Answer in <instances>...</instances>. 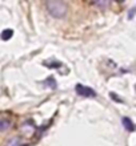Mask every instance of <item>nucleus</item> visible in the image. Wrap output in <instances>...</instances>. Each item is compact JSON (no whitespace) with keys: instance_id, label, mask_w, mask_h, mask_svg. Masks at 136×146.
<instances>
[{"instance_id":"obj_8","label":"nucleus","mask_w":136,"mask_h":146,"mask_svg":"<svg viewBox=\"0 0 136 146\" xmlns=\"http://www.w3.org/2000/svg\"><path fill=\"white\" fill-rule=\"evenodd\" d=\"M44 65L48 66V68H60V66H62V62L55 61V62H51V64H47V62H44Z\"/></svg>"},{"instance_id":"obj_4","label":"nucleus","mask_w":136,"mask_h":146,"mask_svg":"<svg viewBox=\"0 0 136 146\" xmlns=\"http://www.w3.org/2000/svg\"><path fill=\"white\" fill-rule=\"evenodd\" d=\"M11 121L7 118H0V131H5L11 127Z\"/></svg>"},{"instance_id":"obj_7","label":"nucleus","mask_w":136,"mask_h":146,"mask_svg":"<svg viewBox=\"0 0 136 146\" xmlns=\"http://www.w3.org/2000/svg\"><path fill=\"white\" fill-rule=\"evenodd\" d=\"M8 146H24L21 145V142L19 141V138H12L9 142H8Z\"/></svg>"},{"instance_id":"obj_3","label":"nucleus","mask_w":136,"mask_h":146,"mask_svg":"<svg viewBox=\"0 0 136 146\" xmlns=\"http://www.w3.org/2000/svg\"><path fill=\"white\" fill-rule=\"evenodd\" d=\"M121 122H123L124 127H125V129H127L128 131H133V130H135V125H133V122L131 121V118H129V117H123Z\"/></svg>"},{"instance_id":"obj_10","label":"nucleus","mask_w":136,"mask_h":146,"mask_svg":"<svg viewBox=\"0 0 136 146\" xmlns=\"http://www.w3.org/2000/svg\"><path fill=\"white\" fill-rule=\"evenodd\" d=\"M95 4H99V5H108V3H95Z\"/></svg>"},{"instance_id":"obj_5","label":"nucleus","mask_w":136,"mask_h":146,"mask_svg":"<svg viewBox=\"0 0 136 146\" xmlns=\"http://www.w3.org/2000/svg\"><path fill=\"white\" fill-rule=\"evenodd\" d=\"M12 35H13V31L12 29H4L3 32H1V40H9V38L12 37Z\"/></svg>"},{"instance_id":"obj_2","label":"nucleus","mask_w":136,"mask_h":146,"mask_svg":"<svg viewBox=\"0 0 136 146\" xmlns=\"http://www.w3.org/2000/svg\"><path fill=\"white\" fill-rule=\"evenodd\" d=\"M75 90H76V93H78L79 96H82V97H96V92L93 89H91L90 86H86V85L78 84Z\"/></svg>"},{"instance_id":"obj_9","label":"nucleus","mask_w":136,"mask_h":146,"mask_svg":"<svg viewBox=\"0 0 136 146\" xmlns=\"http://www.w3.org/2000/svg\"><path fill=\"white\" fill-rule=\"evenodd\" d=\"M111 97H112V100H116V101H119V102H121V100L117 98V94H115V93H111Z\"/></svg>"},{"instance_id":"obj_1","label":"nucleus","mask_w":136,"mask_h":146,"mask_svg":"<svg viewBox=\"0 0 136 146\" xmlns=\"http://www.w3.org/2000/svg\"><path fill=\"white\" fill-rule=\"evenodd\" d=\"M46 7L48 9L51 15L54 16V17H64L67 13V4L64 1H58V0H50V1H47L46 3Z\"/></svg>"},{"instance_id":"obj_6","label":"nucleus","mask_w":136,"mask_h":146,"mask_svg":"<svg viewBox=\"0 0 136 146\" xmlns=\"http://www.w3.org/2000/svg\"><path fill=\"white\" fill-rule=\"evenodd\" d=\"M44 84H47V86H48V88H52V89L56 88V81H55L54 77H48V78L44 81Z\"/></svg>"}]
</instances>
